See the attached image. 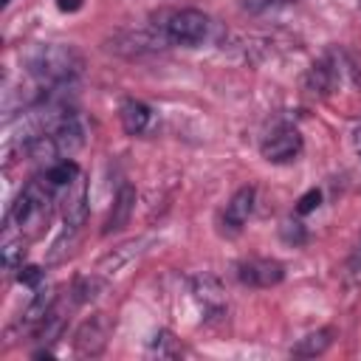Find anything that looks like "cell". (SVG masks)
<instances>
[{"instance_id": "cell-1", "label": "cell", "mask_w": 361, "mask_h": 361, "mask_svg": "<svg viewBox=\"0 0 361 361\" xmlns=\"http://www.w3.org/2000/svg\"><path fill=\"white\" fill-rule=\"evenodd\" d=\"M25 65H28V73L39 82V85H65V82H73L82 68H85V59L82 54L73 48V45H65V42H45V45H34L25 56Z\"/></svg>"}, {"instance_id": "cell-2", "label": "cell", "mask_w": 361, "mask_h": 361, "mask_svg": "<svg viewBox=\"0 0 361 361\" xmlns=\"http://www.w3.org/2000/svg\"><path fill=\"white\" fill-rule=\"evenodd\" d=\"M161 31L175 45H197L209 34V17L197 8H178V11H169L164 17Z\"/></svg>"}, {"instance_id": "cell-3", "label": "cell", "mask_w": 361, "mask_h": 361, "mask_svg": "<svg viewBox=\"0 0 361 361\" xmlns=\"http://www.w3.org/2000/svg\"><path fill=\"white\" fill-rule=\"evenodd\" d=\"M166 45H169V37L164 31H152V28L118 31L107 39V51H113L118 56H144V54L164 51Z\"/></svg>"}, {"instance_id": "cell-4", "label": "cell", "mask_w": 361, "mask_h": 361, "mask_svg": "<svg viewBox=\"0 0 361 361\" xmlns=\"http://www.w3.org/2000/svg\"><path fill=\"white\" fill-rule=\"evenodd\" d=\"M110 319L104 313H93L90 319H85L76 333H73V353L79 358H96L104 353L107 341H110Z\"/></svg>"}, {"instance_id": "cell-5", "label": "cell", "mask_w": 361, "mask_h": 361, "mask_svg": "<svg viewBox=\"0 0 361 361\" xmlns=\"http://www.w3.org/2000/svg\"><path fill=\"white\" fill-rule=\"evenodd\" d=\"M259 152L265 161L271 164H288V161H296V155L302 152V133L290 124H282L276 130H271L262 144H259Z\"/></svg>"}, {"instance_id": "cell-6", "label": "cell", "mask_w": 361, "mask_h": 361, "mask_svg": "<svg viewBox=\"0 0 361 361\" xmlns=\"http://www.w3.org/2000/svg\"><path fill=\"white\" fill-rule=\"evenodd\" d=\"M282 276H285L282 262L268 257H251L237 265V279L248 288H274L282 282Z\"/></svg>"}, {"instance_id": "cell-7", "label": "cell", "mask_w": 361, "mask_h": 361, "mask_svg": "<svg viewBox=\"0 0 361 361\" xmlns=\"http://www.w3.org/2000/svg\"><path fill=\"white\" fill-rule=\"evenodd\" d=\"M254 197H257L254 186H240V189L231 195V200L226 203V212H223V223H226L231 231H240L243 223L251 217V212H254Z\"/></svg>"}, {"instance_id": "cell-8", "label": "cell", "mask_w": 361, "mask_h": 361, "mask_svg": "<svg viewBox=\"0 0 361 361\" xmlns=\"http://www.w3.org/2000/svg\"><path fill=\"white\" fill-rule=\"evenodd\" d=\"M133 209H135V189H133L130 183H124V186L118 189V195L113 197V209H110V214H107V220H104V228H102V234H113V231H121V228L130 223V217H133Z\"/></svg>"}, {"instance_id": "cell-9", "label": "cell", "mask_w": 361, "mask_h": 361, "mask_svg": "<svg viewBox=\"0 0 361 361\" xmlns=\"http://www.w3.org/2000/svg\"><path fill=\"white\" fill-rule=\"evenodd\" d=\"M62 217H65L68 228H79L85 223V217H87V186H85L82 175L76 178V183L68 186V200H65Z\"/></svg>"}, {"instance_id": "cell-10", "label": "cell", "mask_w": 361, "mask_h": 361, "mask_svg": "<svg viewBox=\"0 0 361 361\" xmlns=\"http://www.w3.org/2000/svg\"><path fill=\"white\" fill-rule=\"evenodd\" d=\"M333 85H336V59H333V56H324V59H319V62L307 71V76H305V90L313 93V96H327V93L333 90Z\"/></svg>"}, {"instance_id": "cell-11", "label": "cell", "mask_w": 361, "mask_h": 361, "mask_svg": "<svg viewBox=\"0 0 361 361\" xmlns=\"http://www.w3.org/2000/svg\"><path fill=\"white\" fill-rule=\"evenodd\" d=\"M149 118H152L149 107L144 102H138V99H127L118 107V121H121L127 135H141L149 127Z\"/></svg>"}, {"instance_id": "cell-12", "label": "cell", "mask_w": 361, "mask_h": 361, "mask_svg": "<svg viewBox=\"0 0 361 361\" xmlns=\"http://www.w3.org/2000/svg\"><path fill=\"white\" fill-rule=\"evenodd\" d=\"M51 135H54V141L59 147V155H73L85 144V127L79 124L76 116H68L59 127L51 130Z\"/></svg>"}, {"instance_id": "cell-13", "label": "cell", "mask_w": 361, "mask_h": 361, "mask_svg": "<svg viewBox=\"0 0 361 361\" xmlns=\"http://www.w3.org/2000/svg\"><path fill=\"white\" fill-rule=\"evenodd\" d=\"M141 245H144V240H130V243H124V245L113 248L110 254H104V257L99 259L96 274H99V276H110V274H116L121 265H127V262L141 251Z\"/></svg>"}, {"instance_id": "cell-14", "label": "cell", "mask_w": 361, "mask_h": 361, "mask_svg": "<svg viewBox=\"0 0 361 361\" xmlns=\"http://www.w3.org/2000/svg\"><path fill=\"white\" fill-rule=\"evenodd\" d=\"M54 305H56V293H54V290H39V293L31 299V305L25 307L20 327H25V330H34V333H37V327L45 322V316L54 310Z\"/></svg>"}, {"instance_id": "cell-15", "label": "cell", "mask_w": 361, "mask_h": 361, "mask_svg": "<svg viewBox=\"0 0 361 361\" xmlns=\"http://www.w3.org/2000/svg\"><path fill=\"white\" fill-rule=\"evenodd\" d=\"M333 336H336V330H333V327H322V330L307 333L305 338H299V341L290 347V353H293V355H302V358L322 355V353L333 344Z\"/></svg>"}, {"instance_id": "cell-16", "label": "cell", "mask_w": 361, "mask_h": 361, "mask_svg": "<svg viewBox=\"0 0 361 361\" xmlns=\"http://www.w3.org/2000/svg\"><path fill=\"white\" fill-rule=\"evenodd\" d=\"M195 293H197V299L203 302V307L212 310V313H220V310L226 307L223 288H220V282H217L214 276H197V279H195Z\"/></svg>"}, {"instance_id": "cell-17", "label": "cell", "mask_w": 361, "mask_h": 361, "mask_svg": "<svg viewBox=\"0 0 361 361\" xmlns=\"http://www.w3.org/2000/svg\"><path fill=\"white\" fill-rule=\"evenodd\" d=\"M45 178L59 189V186H71V183H76V178H79V164L76 161H71V158H59V161H54L48 169H45Z\"/></svg>"}, {"instance_id": "cell-18", "label": "cell", "mask_w": 361, "mask_h": 361, "mask_svg": "<svg viewBox=\"0 0 361 361\" xmlns=\"http://www.w3.org/2000/svg\"><path fill=\"white\" fill-rule=\"evenodd\" d=\"M102 288H104V282L99 279V274H93V276H82V279L73 285V305H82V302L96 299Z\"/></svg>"}, {"instance_id": "cell-19", "label": "cell", "mask_w": 361, "mask_h": 361, "mask_svg": "<svg viewBox=\"0 0 361 361\" xmlns=\"http://www.w3.org/2000/svg\"><path fill=\"white\" fill-rule=\"evenodd\" d=\"M23 257H25V240H8L3 245V265L6 268H20L23 265Z\"/></svg>"}, {"instance_id": "cell-20", "label": "cell", "mask_w": 361, "mask_h": 361, "mask_svg": "<svg viewBox=\"0 0 361 361\" xmlns=\"http://www.w3.org/2000/svg\"><path fill=\"white\" fill-rule=\"evenodd\" d=\"M279 234H282V240L285 243H290V245H302L305 243V226L299 223V220H285L282 223V228H279Z\"/></svg>"}, {"instance_id": "cell-21", "label": "cell", "mask_w": 361, "mask_h": 361, "mask_svg": "<svg viewBox=\"0 0 361 361\" xmlns=\"http://www.w3.org/2000/svg\"><path fill=\"white\" fill-rule=\"evenodd\" d=\"M152 347L158 350V355H180V347L175 344L172 333H166V330H161V333L152 338Z\"/></svg>"}, {"instance_id": "cell-22", "label": "cell", "mask_w": 361, "mask_h": 361, "mask_svg": "<svg viewBox=\"0 0 361 361\" xmlns=\"http://www.w3.org/2000/svg\"><path fill=\"white\" fill-rule=\"evenodd\" d=\"M17 279H20L23 285H28V288H37V285L42 282V268H39V265H20Z\"/></svg>"}, {"instance_id": "cell-23", "label": "cell", "mask_w": 361, "mask_h": 361, "mask_svg": "<svg viewBox=\"0 0 361 361\" xmlns=\"http://www.w3.org/2000/svg\"><path fill=\"white\" fill-rule=\"evenodd\" d=\"M319 200H322V192H319V189H307V192L299 197V203H296V214L313 212V209L319 206Z\"/></svg>"}, {"instance_id": "cell-24", "label": "cell", "mask_w": 361, "mask_h": 361, "mask_svg": "<svg viewBox=\"0 0 361 361\" xmlns=\"http://www.w3.org/2000/svg\"><path fill=\"white\" fill-rule=\"evenodd\" d=\"M82 3H85V0H56L59 11H79V8H82Z\"/></svg>"}, {"instance_id": "cell-25", "label": "cell", "mask_w": 361, "mask_h": 361, "mask_svg": "<svg viewBox=\"0 0 361 361\" xmlns=\"http://www.w3.org/2000/svg\"><path fill=\"white\" fill-rule=\"evenodd\" d=\"M353 149H355V155L361 158V124L353 127Z\"/></svg>"}, {"instance_id": "cell-26", "label": "cell", "mask_w": 361, "mask_h": 361, "mask_svg": "<svg viewBox=\"0 0 361 361\" xmlns=\"http://www.w3.org/2000/svg\"><path fill=\"white\" fill-rule=\"evenodd\" d=\"M285 3H296V0H274V6H285Z\"/></svg>"}, {"instance_id": "cell-27", "label": "cell", "mask_w": 361, "mask_h": 361, "mask_svg": "<svg viewBox=\"0 0 361 361\" xmlns=\"http://www.w3.org/2000/svg\"><path fill=\"white\" fill-rule=\"evenodd\" d=\"M8 3H11V0H3V6H8Z\"/></svg>"}]
</instances>
